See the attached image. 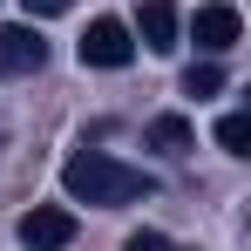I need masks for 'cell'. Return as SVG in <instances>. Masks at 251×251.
<instances>
[{
    "mask_svg": "<svg viewBox=\"0 0 251 251\" xmlns=\"http://www.w3.org/2000/svg\"><path fill=\"white\" fill-rule=\"evenodd\" d=\"M61 190H68L75 204L116 210V204H136V197H150V190H156V176H143V170L116 163V156H102V150H75V156L61 163Z\"/></svg>",
    "mask_w": 251,
    "mask_h": 251,
    "instance_id": "6da1fadb",
    "label": "cell"
},
{
    "mask_svg": "<svg viewBox=\"0 0 251 251\" xmlns=\"http://www.w3.org/2000/svg\"><path fill=\"white\" fill-rule=\"evenodd\" d=\"M136 61V34H129L116 14H102V21H88L82 34V68H129Z\"/></svg>",
    "mask_w": 251,
    "mask_h": 251,
    "instance_id": "7a4b0ae2",
    "label": "cell"
},
{
    "mask_svg": "<svg viewBox=\"0 0 251 251\" xmlns=\"http://www.w3.org/2000/svg\"><path fill=\"white\" fill-rule=\"evenodd\" d=\"M190 34H197V48H204V54H231V48H238V34H245V14H238L231 0H210V7H197Z\"/></svg>",
    "mask_w": 251,
    "mask_h": 251,
    "instance_id": "3957f363",
    "label": "cell"
},
{
    "mask_svg": "<svg viewBox=\"0 0 251 251\" xmlns=\"http://www.w3.org/2000/svg\"><path fill=\"white\" fill-rule=\"evenodd\" d=\"M48 61V41L34 34V21L27 27H0V82H21V75H34Z\"/></svg>",
    "mask_w": 251,
    "mask_h": 251,
    "instance_id": "277c9868",
    "label": "cell"
},
{
    "mask_svg": "<svg viewBox=\"0 0 251 251\" xmlns=\"http://www.w3.org/2000/svg\"><path fill=\"white\" fill-rule=\"evenodd\" d=\"M21 245H27V251H61V245H75V210H61V204L27 210V217H21Z\"/></svg>",
    "mask_w": 251,
    "mask_h": 251,
    "instance_id": "5b68a950",
    "label": "cell"
},
{
    "mask_svg": "<svg viewBox=\"0 0 251 251\" xmlns=\"http://www.w3.org/2000/svg\"><path fill=\"white\" fill-rule=\"evenodd\" d=\"M136 34H143V48H150V54H170V48H176V7H170V0H143Z\"/></svg>",
    "mask_w": 251,
    "mask_h": 251,
    "instance_id": "8992f818",
    "label": "cell"
},
{
    "mask_svg": "<svg viewBox=\"0 0 251 251\" xmlns=\"http://www.w3.org/2000/svg\"><path fill=\"white\" fill-rule=\"evenodd\" d=\"M150 150L183 156V150H190V123H183V116H156V123H150Z\"/></svg>",
    "mask_w": 251,
    "mask_h": 251,
    "instance_id": "52a82bcc",
    "label": "cell"
},
{
    "mask_svg": "<svg viewBox=\"0 0 251 251\" xmlns=\"http://www.w3.org/2000/svg\"><path fill=\"white\" fill-rule=\"evenodd\" d=\"M217 88H224V68H217V61H190V68H183V95L204 102V95H217Z\"/></svg>",
    "mask_w": 251,
    "mask_h": 251,
    "instance_id": "ba28073f",
    "label": "cell"
},
{
    "mask_svg": "<svg viewBox=\"0 0 251 251\" xmlns=\"http://www.w3.org/2000/svg\"><path fill=\"white\" fill-rule=\"evenodd\" d=\"M217 143H224L231 156H245V150H251V116H245V109H231V116L217 123Z\"/></svg>",
    "mask_w": 251,
    "mask_h": 251,
    "instance_id": "9c48e42d",
    "label": "cell"
},
{
    "mask_svg": "<svg viewBox=\"0 0 251 251\" xmlns=\"http://www.w3.org/2000/svg\"><path fill=\"white\" fill-rule=\"evenodd\" d=\"M21 7H27V21H54V14H68L75 0H21Z\"/></svg>",
    "mask_w": 251,
    "mask_h": 251,
    "instance_id": "30bf717a",
    "label": "cell"
},
{
    "mask_svg": "<svg viewBox=\"0 0 251 251\" xmlns=\"http://www.w3.org/2000/svg\"><path fill=\"white\" fill-rule=\"evenodd\" d=\"M123 251H170V238H163V231H136Z\"/></svg>",
    "mask_w": 251,
    "mask_h": 251,
    "instance_id": "8fae6325",
    "label": "cell"
}]
</instances>
